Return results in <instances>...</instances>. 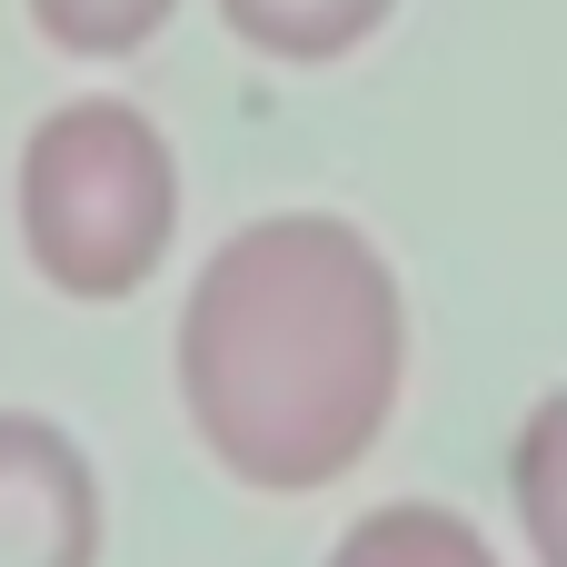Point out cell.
Segmentation results:
<instances>
[{
  "label": "cell",
  "instance_id": "cell-1",
  "mask_svg": "<svg viewBox=\"0 0 567 567\" xmlns=\"http://www.w3.org/2000/svg\"><path fill=\"white\" fill-rule=\"evenodd\" d=\"M409 379V309L379 239L339 209L229 229L179 299V409L199 449L269 498L349 478Z\"/></svg>",
  "mask_w": 567,
  "mask_h": 567
},
{
  "label": "cell",
  "instance_id": "cell-2",
  "mask_svg": "<svg viewBox=\"0 0 567 567\" xmlns=\"http://www.w3.org/2000/svg\"><path fill=\"white\" fill-rule=\"evenodd\" d=\"M20 239L60 299H130L179 239V159L140 100H60L20 140Z\"/></svg>",
  "mask_w": 567,
  "mask_h": 567
},
{
  "label": "cell",
  "instance_id": "cell-3",
  "mask_svg": "<svg viewBox=\"0 0 567 567\" xmlns=\"http://www.w3.org/2000/svg\"><path fill=\"white\" fill-rule=\"evenodd\" d=\"M0 567H100V468L40 409H0Z\"/></svg>",
  "mask_w": 567,
  "mask_h": 567
},
{
  "label": "cell",
  "instance_id": "cell-4",
  "mask_svg": "<svg viewBox=\"0 0 567 567\" xmlns=\"http://www.w3.org/2000/svg\"><path fill=\"white\" fill-rule=\"evenodd\" d=\"M329 567H498V548L458 518V508H429V498H399V508H369Z\"/></svg>",
  "mask_w": 567,
  "mask_h": 567
},
{
  "label": "cell",
  "instance_id": "cell-5",
  "mask_svg": "<svg viewBox=\"0 0 567 567\" xmlns=\"http://www.w3.org/2000/svg\"><path fill=\"white\" fill-rule=\"evenodd\" d=\"M399 0H219V20L249 40V50H269V60H349L379 20H389Z\"/></svg>",
  "mask_w": 567,
  "mask_h": 567
},
{
  "label": "cell",
  "instance_id": "cell-6",
  "mask_svg": "<svg viewBox=\"0 0 567 567\" xmlns=\"http://www.w3.org/2000/svg\"><path fill=\"white\" fill-rule=\"evenodd\" d=\"M508 498H518V528L538 567H567V389H548L508 449Z\"/></svg>",
  "mask_w": 567,
  "mask_h": 567
},
{
  "label": "cell",
  "instance_id": "cell-7",
  "mask_svg": "<svg viewBox=\"0 0 567 567\" xmlns=\"http://www.w3.org/2000/svg\"><path fill=\"white\" fill-rule=\"evenodd\" d=\"M169 10H179V0H30L40 40H60V50H80V60H120V50H140Z\"/></svg>",
  "mask_w": 567,
  "mask_h": 567
}]
</instances>
